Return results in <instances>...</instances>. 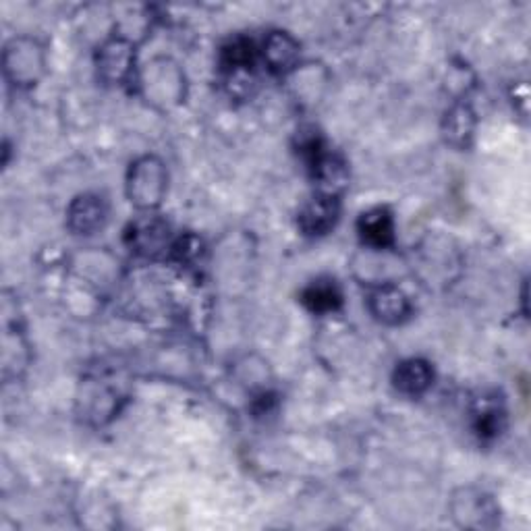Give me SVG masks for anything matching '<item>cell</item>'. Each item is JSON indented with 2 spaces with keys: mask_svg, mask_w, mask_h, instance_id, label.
Wrapping results in <instances>:
<instances>
[{
  "mask_svg": "<svg viewBox=\"0 0 531 531\" xmlns=\"http://www.w3.org/2000/svg\"><path fill=\"white\" fill-rule=\"evenodd\" d=\"M357 231L361 241L372 249H388L395 243V222L386 208H374L363 212Z\"/></svg>",
  "mask_w": 531,
  "mask_h": 531,
  "instance_id": "cell-8",
  "label": "cell"
},
{
  "mask_svg": "<svg viewBox=\"0 0 531 531\" xmlns=\"http://www.w3.org/2000/svg\"><path fill=\"white\" fill-rule=\"evenodd\" d=\"M475 432L480 438H494L502 428V409L492 399H482L473 409Z\"/></svg>",
  "mask_w": 531,
  "mask_h": 531,
  "instance_id": "cell-15",
  "label": "cell"
},
{
  "mask_svg": "<svg viewBox=\"0 0 531 531\" xmlns=\"http://www.w3.org/2000/svg\"><path fill=\"white\" fill-rule=\"evenodd\" d=\"M337 220H339L337 195L320 193L318 198L307 202L303 210L299 212V229L305 235L320 237V235H326L330 229H334Z\"/></svg>",
  "mask_w": 531,
  "mask_h": 531,
  "instance_id": "cell-6",
  "label": "cell"
},
{
  "mask_svg": "<svg viewBox=\"0 0 531 531\" xmlns=\"http://www.w3.org/2000/svg\"><path fill=\"white\" fill-rule=\"evenodd\" d=\"M473 127H475V119L473 113L467 106H455L449 115H446V137H449V142L455 146H467L469 137L473 135Z\"/></svg>",
  "mask_w": 531,
  "mask_h": 531,
  "instance_id": "cell-14",
  "label": "cell"
},
{
  "mask_svg": "<svg viewBox=\"0 0 531 531\" xmlns=\"http://www.w3.org/2000/svg\"><path fill=\"white\" fill-rule=\"evenodd\" d=\"M108 218L106 202L98 195H81L69 208V227L77 235H94Z\"/></svg>",
  "mask_w": 531,
  "mask_h": 531,
  "instance_id": "cell-7",
  "label": "cell"
},
{
  "mask_svg": "<svg viewBox=\"0 0 531 531\" xmlns=\"http://www.w3.org/2000/svg\"><path fill=\"white\" fill-rule=\"evenodd\" d=\"M370 310L384 324H399L409 316L411 305L399 287L382 285L370 297Z\"/></svg>",
  "mask_w": 531,
  "mask_h": 531,
  "instance_id": "cell-9",
  "label": "cell"
},
{
  "mask_svg": "<svg viewBox=\"0 0 531 531\" xmlns=\"http://www.w3.org/2000/svg\"><path fill=\"white\" fill-rule=\"evenodd\" d=\"M432 368L430 363L424 359H407L399 363V368L395 370V386L399 393L407 397H419L430 388L432 384Z\"/></svg>",
  "mask_w": 531,
  "mask_h": 531,
  "instance_id": "cell-10",
  "label": "cell"
},
{
  "mask_svg": "<svg viewBox=\"0 0 531 531\" xmlns=\"http://www.w3.org/2000/svg\"><path fill=\"white\" fill-rule=\"evenodd\" d=\"M264 61L274 73H287L297 65L299 46L285 32H272L264 40Z\"/></svg>",
  "mask_w": 531,
  "mask_h": 531,
  "instance_id": "cell-11",
  "label": "cell"
},
{
  "mask_svg": "<svg viewBox=\"0 0 531 531\" xmlns=\"http://www.w3.org/2000/svg\"><path fill=\"white\" fill-rule=\"evenodd\" d=\"M127 241L139 256L146 258H158L164 254V251L173 249L169 225L158 216H142L131 222V227L127 231Z\"/></svg>",
  "mask_w": 531,
  "mask_h": 531,
  "instance_id": "cell-5",
  "label": "cell"
},
{
  "mask_svg": "<svg viewBox=\"0 0 531 531\" xmlns=\"http://www.w3.org/2000/svg\"><path fill=\"white\" fill-rule=\"evenodd\" d=\"M457 525L467 529H488L498 523V507L490 494L478 488H461L451 500Z\"/></svg>",
  "mask_w": 531,
  "mask_h": 531,
  "instance_id": "cell-3",
  "label": "cell"
},
{
  "mask_svg": "<svg viewBox=\"0 0 531 531\" xmlns=\"http://www.w3.org/2000/svg\"><path fill=\"white\" fill-rule=\"evenodd\" d=\"M166 193V169L156 156H144L131 164L127 195L139 210H154Z\"/></svg>",
  "mask_w": 531,
  "mask_h": 531,
  "instance_id": "cell-1",
  "label": "cell"
},
{
  "mask_svg": "<svg viewBox=\"0 0 531 531\" xmlns=\"http://www.w3.org/2000/svg\"><path fill=\"white\" fill-rule=\"evenodd\" d=\"M44 65V48L32 38H15L5 50V73L15 86H36Z\"/></svg>",
  "mask_w": 531,
  "mask_h": 531,
  "instance_id": "cell-2",
  "label": "cell"
},
{
  "mask_svg": "<svg viewBox=\"0 0 531 531\" xmlns=\"http://www.w3.org/2000/svg\"><path fill=\"white\" fill-rule=\"evenodd\" d=\"M139 83L152 104L175 106L183 98V73L175 63L166 59L150 63L142 71Z\"/></svg>",
  "mask_w": 531,
  "mask_h": 531,
  "instance_id": "cell-4",
  "label": "cell"
},
{
  "mask_svg": "<svg viewBox=\"0 0 531 531\" xmlns=\"http://www.w3.org/2000/svg\"><path fill=\"white\" fill-rule=\"evenodd\" d=\"M131 67H133V52L129 42L117 38L102 48L100 71L108 81H117V83L125 81L131 75Z\"/></svg>",
  "mask_w": 531,
  "mask_h": 531,
  "instance_id": "cell-12",
  "label": "cell"
},
{
  "mask_svg": "<svg viewBox=\"0 0 531 531\" xmlns=\"http://www.w3.org/2000/svg\"><path fill=\"white\" fill-rule=\"evenodd\" d=\"M303 303L316 314H328L339 310L343 303V293L334 281H314L303 291Z\"/></svg>",
  "mask_w": 531,
  "mask_h": 531,
  "instance_id": "cell-13",
  "label": "cell"
}]
</instances>
